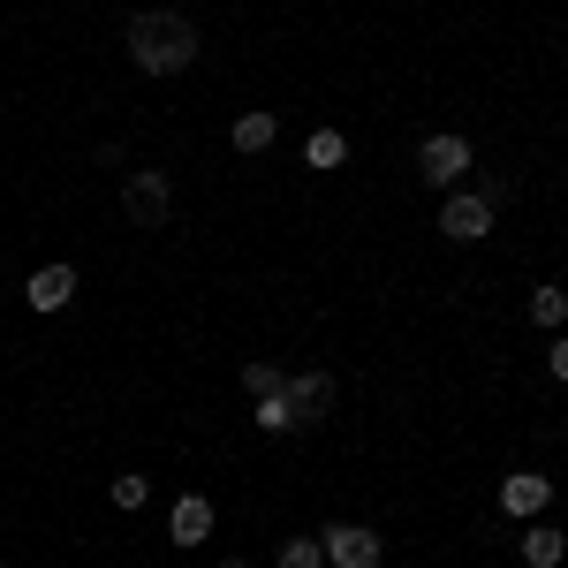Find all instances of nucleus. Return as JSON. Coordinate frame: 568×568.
<instances>
[{
    "mask_svg": "<svg viewBox=\"0 0 568 568\" xmlns=\"http://www.w3.org/2000/svg\"><path fill=\"white\" fill-rule=\"evenodd\" d=\"M546 372L568 387V334H554V342H546Z\"/></svg>",
    "mask_w": 568,
    "mask_h": 568,
    "instance_id": "18",
    "label": "nucleus"
},
{
    "mask_svg": "<svg viewBox=\"0 0 568 568\" xmlns=\"http://www.w3.org/2000/svg\"><path fill=\"white\" fill-rule=\"evenodd\" d=\"M318 546H326V568H379V561H387L379 530H364V524H326V530H318Z\"/></svg>",
    "mask_w": 568,
    "mask_h": 568,
    "instance_id": "3",
    "label": "nucleus"
},
{
    "mask_svg": "<svg viewBox=\"0 0 568 568\" xmlns=\"http://www.w3.org/2000/svg\"><path fill=\"white\" fill-rule=\"evenodd\" d=\"M168 538H175L182 554L205 546V538H213V500H205V493H182L175 508H168Z\"/></svg>",
    "mask_w": 568,
    "mask_h": 568,
    "instance_id": "8",
    "label": "nucleus"
},
{
    "mask_svg": "<svg viewBox=\"0 0 568 568\" xmlns=\"http://www.w3.org/2000/svg\"><path fill=\"white\" fill-rule=\"evenodd\" d=\"M304 160H311V168H342V160H349V136H342V130H311Z\"/></svg>",
    "mask_w": 568,
    "mask_h": 568,
    "instance_id": "13",
    "label": "nucleus"
},
{
    "mask_svg": "<svg viewBox=\"0 0 568 568\" xmlns=\"http://www.w3.org/2000/svg\"><path fill=\"white\" fill-rule=\"evenodd\" d=\"M106 500H114V508L130 516V508H144V500H152V478H144V470H122V478L106 485Z\"/></svg>",
    "mask_w": 568,
    "mask_h": 568,
    "instance_id": "14",
    "label": "nucleus"
},
{
    "mask_svg": "<svg viewBox=\"0 0 568 568\" xmlns=\"http://www.w3.org/2000/svg\"><path fill=\"white\" fill-rule=\"evenodd\" d=\"M122 213H130V227H168L175 182L160 175V168H130V175H122Z\"/></svg>",
    "mask_w": 568,
    "mask_h": 568,
    "instance_id": "2",
    "label": "nucleus"
},
{
    "mask_svg": "<svg viewBox=\"0 0 568 568\" xmlns=\"http://www.w3.org/2000/svg\"><path fill=\"white\" fill-rule=\"evenodd\" d=\"M251 417H258V433H296V409H288V394H265Z\"/></svg>",
    "mask_w": 568,
    "mask_h": 568,
    "instance_id": "16",
    "label": "nucleus"
},
{
    "mask_svg": "<svg viewBox=\"0 0 568 568\" xmlns=\"http://www.w3.org/2000/svg\"><path fill=\"white\" fill-rule=\"evenodd\" d=\"M500 508H508L516 524H538V516L554 508V478H546V470H508V485H500Z\"/></svg>",
    "mask_w": 568,
    "mask_h": 568,
    "instance_id": "6",
    "label": "nucleus"
},
{
    "mask_svg": "<svg viewBox=\"0 0 568 568\" xmlns=\"http://www.w3.org/2000/svg\"><path fill=\"white\" fill-rule=\"evenodd\" d=\"M281 568H326V546L318 538H288L281 546Z\"/></svg>",
    "mask_w": 568,
    "mask_h": 568,
    "instance_id": "17",
    "label": "nucleus"
},
{
    "mask_svg": "<svg viewBox=\"0 0 568 568\" xmlns=\"http://www.w3.org/2000/svg\"><path fill=\"white\" fill-rule=\"evenodd\" d=\"M220 568H251V561H220Z\"/></svg>",
    "mask_w": 568,
    "mask_h": 568,
    "instance_id": "19",
    "label": "nucleus"
},
{
    "mask_svg": "<svg viewBox=\"0 0 568 568\" xmlns=\"http://www.w3.org/2000/svg\"><path fill=\"white\" fill-rule=\"evenodd\" d=\"M69 296H77V265H39V273L23 281V304L31 311H61Z\"/></svg>",
    "mask_w": 568,
    "mask_h": 568,
    "instance_id": "9",
    "label": "nucleus"
},
{
    "mask_svg": "<svg viewBox=\"0 0 568 568\" xmlns=\"http://www.w3.org/2000/svg\"><path fill=\"white\" fill-rule=\"evenodd\" d=\"M281 387H288L281 364H265V356H258V364H243V394H251V402H265V394H281Z\"/></svg>",
    "mask_w": 568,
    "mask_h": 568,
    "instance_id": "15",
    "label": "nucleus"
},
{
    "mask_svg": "<svg viewBox=\"0 0 568 568\" xmlns=\"http://www.w3.org/2000/svg\"><path fill=\"white\" fill-rule=\"evenodd\" d=\"M130 61L144 69V77H182V69L197 61L190 16H175V8H144V16H130Z\"/></svg>",
    "mask_w": 568,
    "mask_h": 568,
    "instance_id": "1",
    "label": "nucleus"
},
{
    "mask_svg": "<svg viewBox=\"0 0 568 568\" xmlns=\"http://www.w3.org/2000/svg\"><path fill=\"white\" fill-rule=\"evenodd\" d=\"M288 409H296V425H318V417H334V379L326 372H288Z\"/></svg>",
    "mask_w": 568,
    "mask_h": 568,
    "instance_id": "7",
    "label": "nucleus"
},
{
    "mask_svg": "<svg viewBox=\"0 0 568 568\" xmlns=\"http://www.w3.org/2000/svg\"><path fill=\"white\" fill-rule=\"evenodd\" d=\"M417 168H425V182L433 190H455L463 182V168H470V136H425V152H417Z\"/></svg>",
    "mask_w": 568,
    "mask_h": 568,
    "instance_id": "5",
    "label": "nucleus"
},
{
    "mask_svg": "<svg viewBox=\"0 0 568 568\" xmlns=\"http://www.w3.org/2000/svg\"><path fill=\"white\" fill-rule=\"evenodd\" d=\"M530 326L561 334V326H568V288H554V281H546V288H530Z\"/></svg>",
    "mask_w": 568,
    "mask_h": 568,
    "instance_id": "12",
    "label": "nucleus"
},
{
    "mask_svg": "<svg viewBox=\"0 0 568 568\" xmlns=\"http://www.w3.org/2000/svg\"><path fill=\"white\" fill-rule=\"evenodd\" d=\"M439 235H455V243H485V235H493V197H485V190H455V197L439 205Z\"/></svg>",
    "mask_w": 568,
    "mask_h": 568,
    "instance_id": "4",
    "label": "nucleus"
},
{
    "mask_svg": "<svg viewBox=\"0 0 568 568\" xmlns=\"http://www.w3.org/2000/svg\"><path fill=\"white\" fill-rule=\"evenodd\" d=\"M273 136H281V114H273V106H243L235 130H227V144H235V152H273Z\"/></svg>",
    "mask_w": 568,
    "mask_h": 568,
    "instance_id": "10",
    "label": "nucleus"
},
{
    "mask_svg": "<svg viewBox=\"0 0 568 568\" xmlns=\"http://www.w3.org/2000/svg\"><path fill=\"white\" fill-rule=\"evenodd\" d=\"M524 561H530V568H561V561H568V530L530 524V530H524Z\"/></svg>",
    "mask_w": 568,
    "mask_h": 568,
    "instance_id": "11",
    "label": "nucleus"
}]
</instances>
